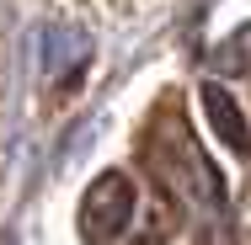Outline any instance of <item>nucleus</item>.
<instances>
[{
    "instance_id": "nucleus-1",
    "label": "nucleus",
    "mask_w": 251,
    "mask_h": 245,
    "mask_svg": "<svg viewBox=\"0 0 251 245\" xmlns=\"http://www.w3.org/2000/svg\"><path fill=\"white\" fill-rule=\"evenodd\" d=\"M171 139H176L171 149H166V144H160V149H150V160H155V171H160V181H166V187H176L187 202H198V208H214V213H219V208H225L219 171H214V165L198 155L193 134H187L176 117H171Z\"/></svg>"
},
{
    "instance_id": "nucleus-2",
    "label": "nucleus",
    "mask_w": 251,
    "mask_h": 245,
    "mask_svg": "<svg viewBox=\"0 0 251 245\" xmlns=\"http://www.w3.org/2000/svg\"><path fill=\"white\" fill-rule=\"evenodd\" d=\"M134 219V181L123 176V171H101L97 181L86 187V197H80V240L91 245H107L123 235V224Z\"/></svg>"
},
{
    "instance_id": "nucleus-3",
    "label": "nucleus",
    "mask_w": 251,
    "mask_h": 245,
    "mask_svg": "<svg viewBox=\"0 0 251 245\" xmlns=\"http://www.w3.org/2000/svg\"><path fill=\"white\" fill-rule=\"evenodd\" d=\"M86 59H91V38H86L80 27H49V32H43V75H49V80L80 75Z\"/></svg>"
},
{
    "instance_id": "nucleus-4",
    "label": "nucleus",
    "mask_w": 251,
    "mask_h": 245,
    "mask_svg": "<svg viewBox=\"0 0 251 245\" xmlns=\"http://www.w3.org/2000/svg\"><path fill=\"white\" fill-rule=\"evenodd\" d=\"M203 112H208V128L235 149V155H251V128H246L241 107H235V96H230L225 86H203Z\"/></svg>"
},
{
    "instance_id": "nucleus-5",
    "label": "nucleus",
    "mask_w": 251,
    "mask_h": 245,
    "mask_svg": "<svg viewBox=\"0 0 251 245\" xmlns=\"http://www.w3.org/2000/svg\"><path fill=\"white\" fill-rule=\"evenodd\" d=\"M214 69H225V75L251 69V27H241L235 38H225V43L214 48Z\"/></svg>"
}]
</instances>
